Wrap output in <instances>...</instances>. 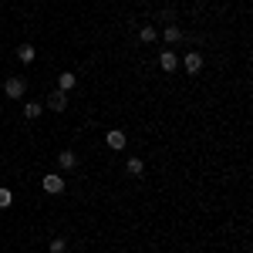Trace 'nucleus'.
<instances>
[{
    "label": "nucleus",
    "instance_id": "obj_13",
    "mask_svg": "<svg viewBox=\"0 0 253 253\" xmlns=\"http://www.w3.org/2000/svg\"><path fill=\"white\" fill-rule=\"evenodd\" d=\"M138 38L145 41V44H152V41H156L159 34H156V27H152V24H145V27H142V31H138Z\"/></svg>",
    "mask_w": 253,
    "mask_h": 253
},
{
    "label": "nucleus",
    "instance_id": "obj_2",
    "mask_svg": "<svg viewBox=\"0 0 253 253\" xmlns=\"http://www.w3.org/2000/svg\"><path fill=\"white\" fill-rule=\"evenodd\" d=\"M41 186H44V193L58 196V193H64V175L61 172H47L44 179H41Z\"/></svg>",
    "mask_w": 253,
    "mask_h": 253
},
{
    "label": "nucleus",
    "instance_id": "obj_9",
    "mask_svg": "<svg viewBox=\"0 0 253 253\" xmlns=\"http://www.w3.org/2000/svg\"><path fill=\"white\" fill-rule=\"evenodd\" d=\"M58 166L61 169H75V166H78V156H75L71 149H64V152H58Z\"/></svg>",
    "mask_w": 253,
    "mask_h": 253
},
{
    "label": "nucleus",
    "instance_id": "obj_5",
    "mask_svg": "<svg viewBox=\"0 0 253 253\" xmlns=\"http://www.w3.org/2000/svg\"><path fill=\"white\" fill-rule=\"evenodd\" d=\"M44 105H47L51 112H64V108H68V91H51Z\"/></svg>",
    "mask_w": 253,
    "mask_h": 253
},
{
    "label": "nucleus",
    "instance_id": "obj_11",
    "mask_svg": "<svg viewBox=\"0 0 253 253\" xmlns=\"http://www.w3.org/2000/svg\"><path fill=\"white\" fill-rule=\"evenodd\" d=\"M17 58L24 61V64H31V61L38 58V51H34V47H31V44H20V47H17Z\"/></svg>",
    "mask_w": 253,
    "mask_h": 253
},
{
    "label": "nucleus",
    "instance_id": "obj_4",
    "mask_svg": "<svg viewBox=\"0 0 253 253\" xmlns=\"http://www.w3.org/2000/svg\"><path fill=\"white\" fill-rule=\"evenodd\" d=\"M159 68L169 71V75L179 71V54H175V51H162V54H159Z\"/></svg>",
    "mask_w": 253,
    "mask_h": 253
},
{
    "label": "nucleus",
    "instance_id": "obj_1",
    "mask_svg": "<svg viewBox=\"0 0 253 253\" xmlns=\"http://www.w3.org/2000/svg\"><path fill=\"white\" fill-rule=\"evenodd\" d=\"M24 91H27V81H24V78H17V75L3 81V95L10 98V101H17V98H24Z\"/></svg>",
    "mask_w": 253,
    "mask_h": 253
},
{
    "label": "nucleus",
    "instance_id": "obj_3",
    "mask_svg": "<svg viewBox=\"0 0 253 253\" xmlns=\"http://www.w3.org/2000/svg\"><path fill=\"white\" fill-rule=\"evenodd\" d=\"M182 71H186V75H199V71H203V54H199V51H189V54L182 58Z\"/></svg>",
    "mask_w": 253,
    "mask_h": 253
},
{
    "label": "nucleus",
    "instance_id": "obj_14",
    "mask_svg": "<svg viewBox=\"0 0 253 253\" xmlns=\"http://www.w3.org/2000/svg\"><path fill=\"white\" fill-rule=\"evenodd\" d=\"M10 203H14V193H10L7 186H0V210H7Z\"/></svg>",
    "mask_w": 253,
    "mask_h": 253
},
{
    "label": "nucleus",
    "instance_id": "obj_16",
    "mask_svg": "<svg viewBox=\"0 0 253 253\" xmlns=\"http://www.w3.org/2000/svg\"><path fill=\"white\" fill-rule=\"evenodd\" d=\"M64 253H68V250H64Z\"/></svg>",
    "mask_w": 253,
    "mask_h": 253
},
{
    "label": "nucleus",
    "instance_id": "obj_6",
    "mask_svg": "<svg viewBox=\"0 0 253 253\" xmlns=\"http://www.w3.org/2000/svg\"><path fill=\"white\" fill-rule=\"evenodd\" d=\"M105 145L115 149V152H122V149H125V132H122V128H112V132L105 135Z\"/></svg>",
    "mask_w": 253,
    "mask_h": 253
},
{
    "label": "nucleus",
    "instance_id": "obj_7",
    "mask_svg": "<svg viewBox=\"0 0 253 253\" xmlns=\"http://www.w3.org/2000/svg\"><path fill=\"white\" fill-rule=\"evenodd\" d=\"M75 84H78V75H71V71H61L58 75V91H68V95H71Z\"/></svg>",
    "mask_w": 253,
    "mask_h": 253
},
{
    "label": "nucleus",
    "instance_id": "obj_10",
    "mask_svg": "<svg viewBox=\"0 0 253 253\" xmlns=\"http://www.w3.org/2000/svg\"><path fill=\"white\" fill-rule=\"evenodd\" d=\"M166 44H175V41H182V31H179V24H166Z\"/></svg>",
    "mask_w": 253,
    "mask_h": 253
},
{
    "label": "nucleus",
    "instance_id": "obj_15",
    "mask_svg": "<svg viewBox=\"0 0 253 253\" xmlns=\"http://www.w3.org/2000/svg\"><path fill=\"white\" fill-rule=\"evenodd\" d=\"M68 250V240H64V236H54V240H51V253H64Z\"/></svg>",
    "mask_w": 253,
    "mask_h": 253
},
{
    "label": "nucleus",
    "instance_id": "obj_12",
    "mask_svg": "<svg viewBox=\"0 0 253 253\" xmlns=\"http://www.w3.org/2000/svg\"><path fill=\"white\" fill-rule=\"evenodd\" d=\"M41 112H44L41 101H27V105H24V118H41Z\"/></svg>",
    "mask_w": 253,
    "mask_h": 253
},
{
    "label": "nucleus",
    "instance_id": "obj_8",
    "mask_svg": "<svg viewBox=\"0 0 253 253\" xmlns=\"http://www.w3.org/2000/svg\"><path fill=\"white\" fill-rule=\"evenodd\" d=\"M125 172H128V175H135V179H138V175L145 172V162H142L138 156H128V159H125Z\"/></svg>",
    "mask_w": 253,
    "mask_h": 253
}]
</instances>
